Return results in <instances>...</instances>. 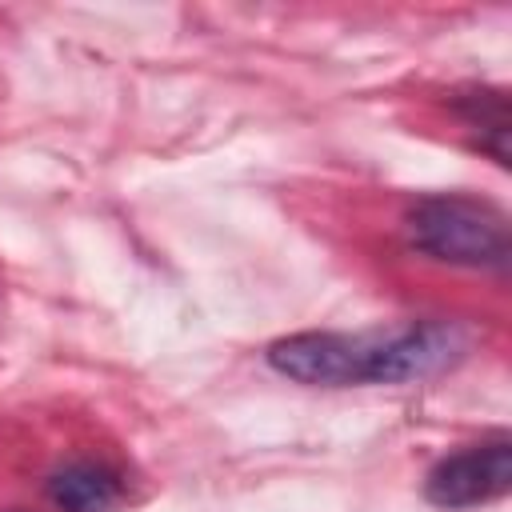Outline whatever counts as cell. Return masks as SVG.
<instances>
[{
	"label": "cell",
	"mask_w": 512,
	"mask_h": 512,
	"mask_svg": "<svg viewBox=\"0 0 512 512\" xmlns=\"http://www.w3.org/2000/svg\"><path fill=\"white\" fill-rule=\"evenodd\" d=\"M408 236L420 252L448 264H504L508 224L492 204L468 196H428L408 216Z\"/></svg>",
	"instance_id": "1"
},
{
	"label": "cell",
	"mask_w": 512,
	"mask_h": 512,
	"mask_svg": "<svg viewBox=\"0 0 512 512\" xmlns=\"http://www.w3.org/2000/svg\"><path fill=\"white\" fill-rule=\"evenodd\" d=\"M268 364L296 384L348 388V384H368L372 344L340 332H296L268 344Z\"/></svg>",
	"instance_id": "2"
},
{
	"label": "cell",
	"mask_w": 512,
	"mask_h": 512,
	"mask_svg": "<svg viewBox=\"0 0 512 512\" xmlns=\"http://www.w3.org/2000/svg\"><path fill=\"white\" fill-rule=\"evenodd\" d=\"M508 488H512V448L504 440L456 452L440 460L424 480L428 500L440 508H472L504 496Z\"/></svg>",
	"instance_id": "3"
},
{
	"label": "cell",
	"mask_w": 512,
	"mask_h": 512,
	"mask_svg": "<svg viewBox=\"0 0 512 512\" xmlns=\"http://www.w3.org/2000/svg\"><path fill=\"white\" fill-rule=\"evenodd\" d=\"M460 352H464V332L456 324H436V320L412 324V328L372 344L368 384H404V380L432 376V372L448 368Z\"/></svg>",
	"instance_id": "4"
},
{
	"label": "cell",
	"mask_w": 512,
	"mask_h": 512,
	"mask_svg": "<svg viewBox=\"0 0 512 512\" xmlns=\"http://www.w3.org/2000/svg\"><path fill=\"white\" fill-rule=\"evenodd\" d=\"M52 500L64 512H116L120 504V484L112 472L96 468V464H68L52 476L48 484Z\"/></svg>",
	"instance_id": "5"
}]
</instances>
